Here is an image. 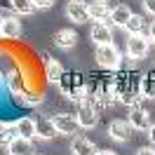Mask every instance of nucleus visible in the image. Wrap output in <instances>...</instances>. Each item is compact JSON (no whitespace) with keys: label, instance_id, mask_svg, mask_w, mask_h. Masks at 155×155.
<instances>
[{"label":"nucleus","instance_id":"nucleus-21","mask_svg":"<svg viewBox=\"0 0 155 155\" xmlns=\"http://www.w3.org/2000/svg\"><path fill=\"white\" fill-rule=\"evenodd\" d=\"M10 5H12V10L17 14H21V17H28V14H33L38 10L33 0H10Z\"/></svg>","mask_w":155,"mask_h":155},{"label":"nucleus","instance_id":"nucleus-20","mask_svg":"<svg viewBox=\"0 0 155 155\" xmlns=\"http://www.w3.org/2000/svg\"><path fill=\"white\" fill-rule=\"evenodd\" d=\"M14 125H17V134L19 136L38 139V129H35V120H33V117H19Z\"/></svg>","mask_w":155,"mask_h":155},{"label":"nucleus","instance_id":"nucleus-26","mask_svg":"<svg viewBox=\"0 0 155 155\" xmlns=\"http://www.w3.org/2000/svg\"><path fill=\"white\" fill-rule=\"evenodd\" d=\"M141 2H143V10L155 17V0H141Z\"/></svg>","mask_w":155,"mask_h":155},{"label":"nucleus","instance_id":"nucleus-24","mask_svg":"<svg viewBox=\"0 0 155 155\" xmlns=\"http://www.w3.org/2000/svg\"><path fill=\"white\" fill-rule=\"evenodd\" d=\"M14 136H19L14 122H12V125H0V146H10V141Z\"/></svg>","mask_w":155,"mask_h":155},{"label":"nucleus","instance_id":"nucleus-14","mask_svg":"<svg viewBox=\"0 0 155 155\" xmlns=\"http://www.w3.org/2000/svg\"><path fill=\"white\" fill-rule=\"evenodd\" d=\"M78 42V33L73 28H59L54 33V45L59 49H73Z\"/></svg>","mask_w":155,"mask_h":155},{"label":"nucleus","instance_id":"nucleus-17","mask_svg":"<svg viewBox=\"0 0 155 155\" xmlns=\"http://www.w3.org/2000/svg\"><path fill=\"white\" fill-rule=\"evenodd\" d=\"M132 14H134V12L129 10L127 5H117V7H113V12H110L108 26H117V28H125V24L132 19Z\"/></svg>","mask_w":155,"mask_h":155},{"label":"nucleus","instance_id":"nucleus-31","mask_svg":"<svg viewBox=\"0 0 155 155\" xmlns=\"http://www.w3.org/2000/svg\"><path fill=\"white\" fill-rule=\"evenodd\" d=\"M97 155H115V153H113V150H99Z\"/></svg>","mask_w":155,"mask_h":155},{"label":"nucleus","instance_id":"nucleus-13","mask_svg":"<svg viewBox=\"0 0 155 155\" xmlns=\"http://www.w3.org/2000/svg\"><path fill=\"white\" fill-rule=\"evenodd\" d=\"M42 66H45V75H47V80H49V82H54V85H59V80H61V75H64L61 64H59L57 59H52L49 54H42Z\"/></svg>","mask_w":155,"mask_h":155},{"label":"nucleus","instance_id":"nucleus-16","mask_svg":"<svg viewBox=\"0 0 155 155\" xmlns=\"http://www.w3.org/2000/svg\"><path fill=\"white\" fill-rule=\"evenodd\" d=\"M71 153L73 155H97L99 150L87 136H73V141H71Z\"/></svg>","mask_w":155,"mask_h":155},{"label":"nucleus","instance_id":"nucleus-3","mask_svg":"<svg viewBox=\"0 0 155 155\" xmlns=\"http://www.w3.org/2000/svg\"><path fill=\"white\" fill-rule=\"evenodd\" d=\"M75 117H78V125L82 127V129H92L99 122V106L89 97H85L78 104V115Z\"/></svg>","mask_w":155,"mask_h":155},{"label":"nucleus","instance_id":"nucleus-22","mask_svg":"<svg viewBox=\"0 0 155 155\" xmlns=\"http://www.w3.org/2000/svg\"><path fill=\"white\" fill-rule=\"evenodd\" d=\"M141 97L148 99V97H155V73H146L141 75Z\"/></svg>","mask_w":155,"mask_h":155},{"label":"nucleus","instance_id":"nucleus-29","mask_svg":"<svg viewBox=\"0 0 155 155\" xmlns=\"http://www.w3.org/2000/svg\"><path fill=\"white\" fill-rule=\"evenodd\" d=\"M148 139H150V146H155V122L148 127Z\"/></svg>","mask_w":155,"mask_h":155},{"label":"nucleus","instance_id":"nucleus-25","mask_svg":"<svg viewBox=\"0 0 155 155\" xmlns=\"http://www.w3.org/2000/svg\"><path fill=\"white\" fill-rule=\"evenodd\" d=\"M21 101H24V104H28V106H35V104H40V101H42V97H38V94H24V97H21Z\"/></svg>","mask_w":155,"mask_h":155},{"label":"nucleus","instance_id":"nucleus-30","mask_svg":"<svg viewBox=\"0 0 155 155\" xmlns=\"http://www.w3.org/2000/svg\"><path fill=\"white\" fill-rule=\"evenodd\" d=\"M148 38H150V45H155V21L150 24V28H148Z\"/></svg>","mask_w":155,"mask_h":155},{"label":"nucleus","instance_id":"nucleus-23","mask_svg":"<svg viewBox=\"0 0 155 155\" xmlns=\"http://www.w3.org/2000/svg\"><path fill=\"white\" fill-rule=\"evenodd\" d=\"M125 31H127V35L141 33V31H143V17H141V14H132V19L125 24Z\"/></svg>","mask_w":155,"mask_h":155},{"label":"nucleus","instance_id":"nucleus-19","mask_svg":"<svg viewBox=\"0 0 155 155\" xmlns=\"http://www.w3.org/2000/svg\"><path fill=\"white\" fill-rule=\"evenodd\" d=\"M35 129H38V139H45V141H52L54 136H59L52 117H40V120H35Z\"/></svg>","mask_w":155,"mask_h":155},{"label":"nucleus","instance_id":"nucleus-15","mask_svg":"<svg viewBox=\"0 0 155 155\" xmlns=\"http://www.w3.org/2000/svg\"><path fill=\"white\" fill-rule=\"evenodd\" d=\"M89 38L94 45H108V42H113V31L108 24H94L89 31Z\"/></svg>","mask_w":155,"mask_h":155},{"label":"nucleus","instance_id":"nucleus-18","mask_svg":"<svg viewBox=\"0 0 155 155\" xmlns=\"http://www.w3.org/2000/svg\"><path fill=\"white\" fill-rule=\"evenodd\" d=\"M0 35L2 38H19L21 35V19H17V17H5L2 19V28H0Z\"/></svg>","mask_w":155,"mask_h":155},{"label":"nucleus","instance_id":"nucleus-6","mask_svg":"<svg viewBox=\"0 0 155 155\" xmlns=\"http://www.w3.org/2000/svg\"><path fill=\"white\" fill-rule=\"evenodd\" d=\"M87 12H89V21H94V24H108L113 7L108 5L106 0H94V2H87Z\"/></svg>","mask_w":155,"mask_h":155},{"label":"nucleus","instance_id":"nucleus-11","mask_svg":"<svg viewBox=\"0 0 155 155\" xmlns=\"http://www.w3.org/2000/svg\"><path fill=\"white\" fill-rule=\"evenodd\" d=\"M10 155H35V146H33V139H26V136H14L7 146Z\"/></svg>","mask_w":155,"mask_h":155},{"label":"nucleus","instance_id":"nucleus-2","mask_svg":"<svg viewBox=\"0 0 155 155\" xmlns=\"http://www.w3.org/2000/svg\"><path fill=\"white\" fill-rule=\"evenodd\" d=\"M59 89L71 101H82V99L87 97L85 80H82V75H78V73H64L61 80H59Z\"/></svg>","mask_w":155,"mask_h":155},{"label":"nucleus","instance_id":"nucleus-5","mask_svg":"<svg viewBox=\"0 0 155 155\" xmlns=\"http://www.w3.org/2000/svg\"><path fill=\"white\" fill-rule=\"evenodd\" d=\"M150 52V38L143 35V33H136V35H129L127 38V57L134 59V61H141V59L148 57Z\"/></svg>","mask_w":155,"mask_h":155},{"label":"nucleus","instance_id":"nucleus-33","mask_svg":"<svg viewBox=\"0 0 155 155\" xmlns=\"http://www.w3.org/2000/svg\"><path fill=\"white\" fill-rule=\"evenodd\" d=\"M106 2H108V0H106Z\"/></svg>","mask_w":155,"mask_h":155},{"label":"nucleus","instance_id":"nucleus-28","mask_svg":"<svg viewBox=\"0 0 155 155\" xmlns=\"http://www.w3.org/2000/svg\"><path fill=\"white\" fill-rule=\"evenodd\" d=\"M136 155H155V146H143V148H139Z\"/></svg>","mask_w":155,"mask_h":155},{"label":"nucleus","instance_id":"nucleus-12","mask_svg":"<svg viewBox=\"0 0 155 155\" xmlns=\"http://www.w3.org/2000/svg\"><path fill=\"white\" fill-rule=\"evenodd\" d=\"M5 82H7V89H10L14 97H24L26 94V80H24L19 68H12L10 73H7V78H5Z\"/></svg>","mask_w":155,"mask_h":155},{"label":"nucleus","instance_id":"nucleus-9","mask_svg":"<svg viewBox=\"0 0 155 155\" xmlns=\"http://www.w3.org/2000/svg\"><path fill=\"white\" fill-rule=\"evenodd\" d=\"M132 125L127 122V120H113L110 125H108V136L117 141V143H127L129 139H132Z\"/></svg>","mask_w":155,"mask_h":155},{"label":"nucleus","instance_id":"nucleus-8","mask_svg":"<svg viewBox=\"0 0 155 155\" xmlns=\"http://www.w3.org/2000/svg\"><path fill=\"white\" fill-rule=\"evenodd\" d=\"M52 122H54V127H57V132L59 134H64V136H73L78 132V117L75 115H71V113H59V115L52 117Z\"/></svg>","mask_w":155,"mask_h":155},{"label":"nucleus","instance_id":"nucleus-7","mask_svg":"<svg viewBox=\"0 0 155 155\" xmlns=\"http://www.w3.org/2000/svg\"><path fill=\"white\" fill-rule=\"evenodd\" d=\"M127 122L132 125V129H143V132H148V127L153 125L150 117H148V110L141 106V101L134 104V106H129V120Z\"/></svg>","mask_w":155,"mask_h":155},{"label":"nucleus","instance_id":"nucleus-27","mask_svg":"<svg viewBox=\"0 0 155 155\" xmlns=\"http://www.w3.org/2000/svg\"><path fill=\"white\" fill-rule=\"evenodd\" d=\"M33 2H35V7H38V10H47V7L54 5V0H33Z\"/></svg>","mask_w":155,"mask_h":155},{"label":"nucleus","instance_id":"nucleus-10","mask_svg":"<svg viewBox=\"0 0 155 155\" xmlns=\"http://www.w3.org/2000/svg\"><path fill=\"white\" fill-rule=\"evenodd\" d=\"M66 17L75 24H85L89 21V12H87V0H71L66 5Z\"/></svg>","mask_w":155,"mask_h":155},{"label":"nucleus","instance_id":"nucleus-1","mask_svg":"<svg viewBox=\"0 0 155 155\" xmlns=\"http://www.w3.org/2000/svg\"><path fill=\"white\" fill-rule=\"evenodd\" d=\"M113 85L117 89V101H122L127 106H134L141 101V75L139 73H129V71H122L120 75L113 80Z\"/></svg>","mask_w":155,"mask_h":155},{"label":"nucleus","instance_id":"nucleus-4","mask_svg":"<svg viewBox=\"0 0 155 155\" xmlns=\"http://www.w3.org/2000/svg\"><path fill=\"white\" fill-rule=\"evenodd\" d=\"M97 61L99 66L108 68V71H117L122 57H120V49L113 42H108V45H97Z\"/></svg>","mask_w":155,"mask_h":155},{"label":"nucleus","instance_id":"nucleus-32","mask_svg":"<svg viewBox=\"0 0 155 155\" xmlns=\"http://www.w3.org/2000/svg\"><path fill=\"white\" fill-rule=\"evenodd\" d=\"M0 28H2V17H0Z\"/></svg>","mask_w":155,"mask_h":155}]
</instances>
